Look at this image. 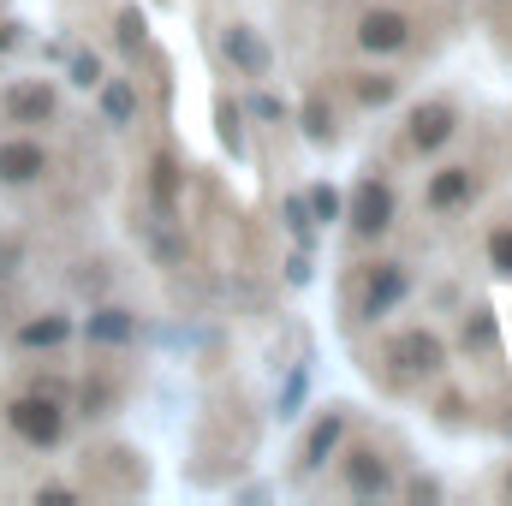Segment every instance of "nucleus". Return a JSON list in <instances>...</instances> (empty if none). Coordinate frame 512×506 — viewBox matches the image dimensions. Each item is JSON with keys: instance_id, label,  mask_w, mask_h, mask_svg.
I'll list each match as a JSON object with an SVG mask.
<instances>
[{"instance_id": "obj_1", "label": "nucleus", "mask_w": 512, "mask_h": 506, "mask_svg": "<svg viewBox=\"0 0 512 506\" xmlns=\"http://www.w3.org/2000/svg\"><path fill=\"white\" fill-rule=\"evenodd\" d=\"M453 364V346L429 328V322H405V328H387L382 340L370 346V381H382L387 393H423L435 381H447Z\"/></svg>"}, {"instance_id": "obj_2", "label": "nucleus", "mask_w": 512, "mask_h": 506, "mask_svg": "<svg viewBox=\"0 0 512 506\" xmlns=\"http://www.w3.org/2000/svg\"><path fill=\"white\" fill-rule=\"evenodd\" d=\"M328 489L352 501H393L399 495V453L382 435H346L328 459Z\"/></svg>"}, {"instance_id": "obj_3", "label": "nucleus", "mask_w": 512, "mask_h": 506, "mask_svg": "<svg viewBox=\"0 0 512 506\" xmlns=\"http://www.w3.org/2000/svg\"><path fill=\"white\" fill-rule=\"evenodd\" d=\"M411 292H417V274L405 256H370V262H358V274L346 286V322L352 328H387L411 304Z\"/></svg>"}, {"instance_id": "obj_4", "label": "nucleus", "mask_w": 512, "mask_h": 506, "mask_svg": "<svg viewBox=\"0 0 512 506\" xmlns=\"http://www.w3.org/2000/svg\"><path fill=\"white\" fill-rule=\"evenodd\" d=\"M340 221H346V245H352V251H376L387 233L399 227V191H393V173H387V167L370 161V167L358 173V185H352Z\"/></svg>"}, {"instance_id": "obj_5", "label": "nucleus", "mask_w": 512, "mask_h": 506, "mask_svg": "<svg viewBox=\"0 0 512 506\" xmlns=\"http://www.w3.org/2000/svg\"><path fill=\"white\" fill-rule=\"evenodd\" d=\"M483 191H489V167H483V161H435V167L423 173L417 209H423V221L453 227L459 215H471V209L483 203Z\"/></svg>"}, {"instance_id": "obj_6", "label": "nucleus", "mask_w": 512, "mask_h": 506, "mask_svg": "<svg viewBox=\"0 0 512 506\" xmlns=\"http://www.w3.org/2000/svg\"><path fill=\"white\" fill-rule=\"evenodd\" d=\"M411 42H417V18L393 0H364L346 24V48L358 60H399L411 54Z\"/></svg>"}, {"instance_id": "obj_7", "label": "nucleus", "mask_w": 512, "mask_h": 506, "mask_svg": "<svg viewBox=\"0 0 512 506\" xmlns=\"http://www.w3.org/2000/svg\"><path fill=\"white\" fill-rule=\"evenodd\" d=\"M459 131H465V108H459L453 96H423L417 108H405L393 155H399V161H435Z\"/></svg>"}, {"instance_id": "obj_8", "label": "nucleus", "mask_w": 512, "mask_h": 506, "mask_svg": "<svg viewBox=\"0 0 512 506\" xmlns=\"http://www.w3.org/2000/svg\"><path fill=\"white\" fill-rule=\"evenodd\" d=\"M6 429H12L24 447H36V453H60L66 435H72V405H66L60 393L24 387V393L6 399Z\"/></svg>"}, {"instance_id": "obj_9", "label": "nucleus", "mask_w": 512, "mask_h": 506, "mask_svg": "<svg viewBox=\"0 0 512 506\" xmlns=\"http://www.w3.org/2000/svg\"><path fill=\"white\" fill-rule=\"evenodd\" d=\"M352 435V411L346 405H328V411H316V423L304 429V441H298V453H292V483H310V477H322L328 471V459L340 453V441Z\"/></svg>"}, {"instance_id": "obj_10", "label": "nucleus", "mask_w": 512, "mask_h": 506, "mask_svg": "<svg viewBox=\"0 0 512 506\" xmlns=\"http://www.w3.org/2000/svg\"><path fill=\"white\" fill-rule=\"evenodd\" d=\"M0 120L18 131H42L60 120V90L48 78H12L0 90Z\"/></svg>"}, {"instance_id": "obj_11", "label": "nucleus", "mask_w": 512, "mask_h": 506, "mask_svg": "<svg viewBox=\"0 0 512 506\" xmlns=\"http://www.w3.org/2000/svg\"><path fill=\"white\" fill-rule=\"evenodd\" d=\"M48 173H54V155H48V143H42L36 131L0 137V185H6V191H30V185H42Z\"/></svg>"}, {"instance_id": "obj_12", "label": "nucleus", "mask_w": 512, "mask_h": 506, "mask_svg": "<svg viewBox=\"0 0 512 506\" xmlns=\"http://www.w3.org/2000/svg\"><path fill=\"white\" fill-rule=\"evenodd\" d=\"M399 90H405V78H399L387 60H364L358 72H346V78H340V96H346L358 114H382V108H393V102H399Z\"/></svg>"}, {"instance_id": "obj_13", "label": "nucleus", "mask_w": 512, "mask_h": 506, "mask_svg": "<svg viewBox=\"0 0 512 506\" xmlns=\"http://www.w3.org/2000/svg\"><path fill=\"white\" fill-rule=\"evenodd\" d=\"M72 334H78V322H72L66 310H42V316H30V322L12 328V346H18V352H60Z\"/></svg>"}, {"instance_id": "obj_14", "label": "nucleus", "mask_w": 512, "mask_h": 506, "mask_svg": "<svg viewBox=\"0 0 512 506\" xmlns=\"http://www.w3.org/2000/svg\"><path fill=\"white\" fill-rule=\"evenodd\" d=\"M304 137L316 143V149H334L340 143V108H334V96H328V84H316L310 96H304Z\"/></svg>"}, {"instance_id": "obj_15", "label": "nucleus", "mask_w": 512, "mask_h": 506, "mask_svg": "<svg viewBox=\"0 0 512 506\" xmlns=\"http://www.w3.org/2000/svg\"><path fill=\"white\" fill-rule=\"evenodd\" d=\"M221 54H227L245 78L262 84V72H268V48H262V36H256L251 24H227V30H221Z\"/></svg>"}, {"instance_id": "obj_16", "label": "nucleus", "mask_w": 512, "mask_h": 506, "mask_svg": "<svg viewBox=\"0 0 512 506\" xmlns=\"http://www.w3.org/2000/svg\"><path fill=\"white\" fill-rule=\"evenodd\" d=\"M477 251H483V268H489V274L512 280V209H501V215H489V221H483Z\"/></svg>"}, {"instance_id": "obj_17", "label": "nucleus", "mask_w": 512, "mask_h": 506, "mask_svg": "<svg viewBox=\"0 0 512 506\" xmlns=\"http://www.w3.org/2000/svg\"><path fill=\"white\" fill-rule=\"evenodd\" d=\"M495 346H501V334H495V310H465L459 316V352L471 358V364H483V358H495Z\"/></svg>"}, {"instance_id": "obj_18", "label": "nucleus", "mask_w": 512, "mask_h": 506, "mask_svg": "<svg viewBox=\"0 0 512 506\" xmlns=\"http://www.w3.org/2000/svg\"><path fill=\"white\" fill-rule=\"evenodd\" d=\"M131 334H137V316H131L126 304H102V310H90V322H84V340H90V346H126Z\"/></svg>"}, {"instance_id": "obj_19", "label": "nucleus", "mask_w": 512, "mask_h": 506, "mask_svg": "<svg viewBox=\"0 0 512 506\" xmlns=\"http://www.w3.org/2000/svg\"><path fill=\"white\" fill-rule=\"evenodd\" d=\"M102 120L120 126V131L137 120V90H131V78H102Z\"/></svg>"}, {"instance_id": "obj_20", "label": "nucleus", "mask_w": 512, "mask_h": 506, "mask_svg": "<svg viewBox=\"0 0 512 506\" xmlns=\"http://www.w3.org/2000/svg\"><path fill=\"white\" fill-rule=\"evenodd\" d=\"M149 197H155V209L173 221V209H179V167H173V155H155V161H149Z\"/></svg>"}, {"instance_id": "obj_21", "label": "nucleus", "mask_w": 512, "mask_h": 506, "mask_svg": "<svg viewBox=\"0 0 512 506\" xmlns=\"http://www.w3.org/2000/svg\"><path fill=\"white\" fill-rule=\"evenodd\" d=\"M114 405H120V387H114L108 376H90L84 387H78V417H90V423H96V417H108Z\"/></svg>"}, {"instance_id": "obj_22", "label": "nucleus", "mask_w": 512, "mask_h": 506, "mask_svg": "<svg viewBox=\"0 0 512 506\" xmlns=\"http://www.w3.org/2000/svg\"><path fill=\"white\" fill-rule=\"evenodd\" d=\"M18 274H24V239L0 233V286H12Z\"/></svg>"}, {"instance_id": "obj_23", "label": "nucleus", "mask_w": 512, "mask_h": 506, "mask_svg": "<svg viewBox=\"0 0 512 506\" xmlns=\"http://www.w3.org/2000/svg\"><path fill=\"white\" fill-rule=\"evenodd\" d=\"M72 84H78V90H102V60H96L90 48L72 54Z\"/></svg>"}, {"instance_id": "obj_24", "label": "nucleus", "mask_w": 512, "mask_h": 506, "mask_svg": "<svg viewBox=\"0 0 512 506\" xmlns=\"http://www.w3.org/2000/svg\"><path fill=\"white\" fill-rule=\"evenodd\" d=\"M215 114H221V143H227V149H245V114H239L233 102H221Z\"/></svg>"}, {"instance_id": "obj_25", "label": "nucleus", "mask_w": 512, "mask_h": 506, "mask_svg": "<svg viewBox=\"0 0 512 506\" xmlns=\"http://www.w3.org/2000/svg\"><path fill=\"white\" fill-rule=\"evenodd\" d=\"M310 209H316V221H322V227H334V221H340V197H334L328 185H310Z\"/></svg>"}, {"instance_id": "obj_26", "label": "nucleus", "mask_w": 512, "mask_h": 506, "mask_svg": "<svg viewBox=\"0 0 512 506\" xmlns=\"http://www.w3.org/2000/svg\"><path fill=\"white\" fill-rule=\"evenodd\" d=\"M286 221H292L298 239H310V197H292V203H286Z\"/></svg>"}, {"instance_id": "obj_27", "label": "nucleus", "mask_w": 512, "mask_h": 506, "mask_svg": "<svg viewBox=\"0 0 512 506\" xmlns=\"http://www.w3.org/2000/svg\"><path fill=\"white\" fill-rule=\"evenodd\" d=\"M120 42H126V48H137V42H143V18H137V12H120Z\"/></svg>"}, {"instance_id": "obj_28", "label": "nucleus", "mask_w": 512, "mask_h": 506, "mask_svg": "<svg viewBox=\"0 0 512 506\" xmlns=\"http://www.w3.org/2000/svg\"><path fill=\"white\" fill-rule=\"evenodd\" d=\"M36 501H78V489H66V483H48V489H36Z\"/></svg>"}, {"instance_id": "obj_29", "label": "nucleus", "mask_w": 512, "mask_h": 506, "mask_svg": "<svg viewBox=\"0 0 512 506\" xmlns=\"http://www.w3.org/2000/svg\"><path fill=\"white\" fill-rule=\"evenodd\" d=\"M495 495H501V501H512V459L501 465V477H495Z\"/></svg>"}, {"instance_id": "obj_30", "label": "nucleus", "mask_w": 512, "mask_h": 506, "mask_svg": "<svg viewBox=\"0 0 512 506\" xmlns=\"http://www.w3.org/2000/svg\"><path fill=\"white\" fill-rule=\"evenodd\" d=\"M507 30H512V0H507Z\"/></svg>"}]
</instances>
